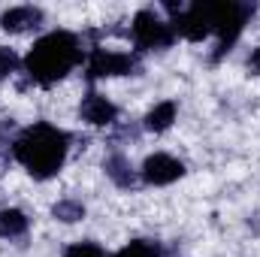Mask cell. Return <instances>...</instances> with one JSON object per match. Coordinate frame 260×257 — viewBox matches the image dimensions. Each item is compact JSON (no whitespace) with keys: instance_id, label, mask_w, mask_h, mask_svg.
Returning <instances> with one entry per match:
<instances>
[{"instance_id":"13","label":"cell","mask_w":260,"mask_h":257,"mask_svg":"<svg viewBox=\"0 0 260 257\" xmlns=\"http://www.w3.org/2000/svg\"><path fill=\"white\" fill-rule=\"evenodd\" d=\"M64 257H106V251L94 242H73L64 251Z\"/></svg>"},{"instance_id":"7","label":"cell","mask_w":260,"mask_h":257,"mask_svg":"<svg viewBox=\"0 0 260 257\" xmlns=\"http://www.w3.org/2000/svg\"><path fill=\"white\" fill-rule=\"evenodd\" d=\"M43 21V12L37 6H12L0 15V27L9 30V34H21V30H30Z\"/></svg>"},{"instance_id":"11","label":"cell","mask_w":260,"mask_h":257,"mask_svg":"<svg viewBox=\"0 0 260 257\" xmlns=\"http://www.w3.org/2000/svg\"><path fill=\"white\" fill-rule=\"evenodd\" d=\"M52 215H55L58 221L73 224V221H82V218H85V206H82V203H76V200H61V203H55Z\"/></svg>"},{"instance_id":"4","label":"cell","mask_w":260,"mask_h":257,"mask_svg":"<svg viewBox=\"0 0 260 257\" xmlns=\"http://www.w3.org/2000/svg\"><path fill=\"white\" fill-rule=\"evenodd\" d=\"M136 70V58L124 52L94 49L88 58V79H106V76H127Z\"/></svg>"},{"instance_id":"9","label":"cell","mask_w":260,"mask_h":257,"mask_svg":"<svg viewBox=\"0 0 260 257\" xmlns=\"http://www.w3.org/2000/svg\"><path fill=\"white\" fill-rule=\"evenodd\" d=\"M173 121H176V103H173V100H164V103H157V106L145 115V130L164 133V130L173 127Z\"/></svg>"},{"instance_id":"8","label":"cell","mask_w":260,"mask_h":257,"mask_svg":"<svg viewBox=\"0 0 260 257\" xmlns=\"http://www.w3.org/2000/svg\"><path fill=\"white\" fill-rule=\"evenodd\" d=\"M106 176L118 185V188H133L136 185V176H133V167L124 154H109L106 157Z\"/></svg>"},{"instance_id":"3","label":"cell","mask_w":260,"mask_h":257,"mask_svg":"<svg viewBox=\"0 0 260 257\" xmlns=\"http://www.w3.org/2000/svg\"><path fill=\"white\" fill-rule=\"evenodd\" d=\"M130 37H133V46L139 52H151V49H167L173 46L176 40V30L170 21H164L154 9H142L136 12L133 24H130Z\"/></svg>"},{"instance_id":"2","label":"cell","mask_w":260,"mask_h":257,"mask_svg":"<svg viewBox=\"0 0 260 257\" xmlns=\"http://www.w3.org/2000/svg\"><path fill=\"white\" fill-rule=\"evenodd\" d=\"M79 61H82V46H79L76 34H70V30H52L43 40L34 43V49L24 58V67H27V76L34 82L52 85V82L64 79Z\"/></svg>"},{"instance_id":"12","label":"cell","mask_w":260,"mask_h":257,"mask_svg":"<svg viewBox=\"0 0 260 257\" xmlns=\"http://www.w3.org/2000/svg\"><path fill=\"white\" fill-rule=\"evenodd\" d=\"M112 257H160V251H157V245H154V242L136 239V242H130V245H124L121 251H115Z\"/></svg>"},{"instance_id":"6","label":"cell","mask_w":260,"mask_h":257,"mask_svg":"<svg viewBox=\"0 0 260 257\" xmlns=\"http://www.w3.org/2000/svg\"><path fill=\"white\" fill-rule=\"evenodd\" d=\"M82 118H85L88 124H94V127H109V124H115L118 109H115V103H109L103 94L91 91V94L82 100Z\"/></svg>"},{"instance_id":"1","label":"cell","mask_w":260,"mask_h":257,"mask_svg":"<svg viewBox=\"0 0 260 257\" xmlns=\"http://www.w3.org/2000/svg\"><path fill=\"white\" fill-rule=\"evenodd\" d=\"M67 142L70 139L64 130L40 121V124L18 133V139L12 142V154L34 179H49L64 167Z\"/></svg>"},{"instance_id":"5","label":"cell","mask_w":260,"mask_h":257,"mask_svg":"<svg viewBox=\"0 0 260 257\" xmlns=\"http://www.w3.org/2000/svg\"><path fill=\"white\" fill-rule=\"evenodd\" d=\"M182 176H185V164L176 160L173 154H151L142 164V179L148 185H173Z\"/></svg>"},{"instance_id":"10","label":"cell","mask_w":260,"mask_h":257,"mask_svg":"<svg viewBox=\"0 0 260 257\" xmlns=\"http://www.w3.org/2000/svg\"><path fill=\"white\" fill-rule=\"evenodd\" d=\"M27 230V215L21 209H3L0 212V236H21Z\"/></svg>"},{"instance_id":"14","label":"cell","mask_w":260,"mask_h":257,"mask_svg":"<svg viewBox=\"0 0 260 257\" xmlns=\"http://www.w3.org/2000/svg\"><path fill=\"white\" fill-rule=\"evenodd\" d=\"M18 55L9 49V46H0V79H6V76H12L15 70H18Z\"/></svg>"},{"instance_id":"15","label":"cell","mask_w":260,"mask_h":257,"mask_svg":"<svg viewBox=\"0 0 260 257\" xmlns=\"http://www.w3.org/2000/svg\"><path fill=\"white\" fill-rule=\"evenodd\" d=\"M248 70H251L254 76H260V46L251 52V55H248Z\"/></svg>"}]
</instances>
